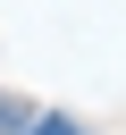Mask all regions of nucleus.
Listing matches in <instances>:
<instances>
[{
    "instance_id": "nucleus-1",
    "label": "nucleus",
    "mask_w": 126,
    "mask_h": 135,
    "mask_svg": "<svg viewBox=\"0 0 126 135\" xmlns=\"http://www.w3.org/2000/svg\"><path fill=\"white\" fill-rule=\"evenodd\" d=\"M25 118H34L25 101H0V135H25Z\"/></svg>"
},
{
    "instance_id": "nucleus-2",
    "label": "nucleus",
    "mask_w": 126,
    "mask_h": 135,
    "mask_svg": "<svg viewBox=\"0 0 126 135\" xmlns=\"http://www.w3.org/2000/svg\"><path fill=\"white\" fill-rule=\"evenodd\" d=\"M25 135H76L67 118H25Z\"/></svg>"
}]
</instances>
